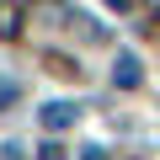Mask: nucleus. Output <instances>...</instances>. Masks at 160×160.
Here are the masks:
<instances>
[{
  "label": "nucleus",
  "instance_id": "423d86ee",
  "mask_svg": "<svg viewBox=\"0 0 160 160\" xmlns=\"http://www.w3.org/2000/svg\"><path fill=\"white\" fill-rule=\"evenodd\" d=\"M112 6H118V11H123V6H128V0H112Z\"/></svg>",
  "mask_w": 160,
  "mask_h": 160
},
{
  "label": "nucleus",
  "instance_id": "f03ea898",
  "mask_svg": "<svg viewBox=\"0 0 160 160\" xmlns=\"http://www.w3.org/2000/svg\"><path fill=\"white\" fill-rule=\"evenodd\" d=\"M139 80H144V75H139V53H128V48H123V53L112 59V86H123V91H133Z\"/></svg>",
  "mask_w": 160,
  "mask_h": 160
},
{
  "label": "nucleus",
  "instance_id": "7ed1b4c3",
  "mask_svg": "<svg viewBox=\"0 0 160 160\" xmlns=\"http://www.w3.org/2000/svg\"><path fill=\"white\" fill-rule=\"evenodd\" d=\"M16 96H22V86H16V80H0V112H6V107H16Z\"/></svg>",
  "mask_w": 160,
  "mask_h": 160
},
{
  "label": "nucleus",
  "instance_id": "20e7f679",
  "mask_svg": "<svg viewBox=\"0 0 160 160\" xmlns=\"http://www.w3.org/2000/svg\"><path fill=\"white\" fill-rule=\"evenodd\" d=\"M0 160H27V149H22L16 139H6V144H0Z\"/></svg>",
  "mask_w": 160,
  "mask_h": 160
},
{
  "label": "nucleus",
  "instance_id": "39448f33",
  "mask_svg": "<svg viewBox=\"0 0 160 160\" xmlns=\"http://www.w3.org/2000/svg\"><path fill=\"white\" fill-rule=\"evenodd\" d=\"M32 160H69V155H64V149H59V144H43V149H38V155H32Z\"/></svg>",
  "mask_w": 160,
  "mask_h": 160
},
{
  "label": "nucleus",
  "instance_id": "f257e3e1",
  "mask_svg": "<svg viewBox=\"0 0 160 160\" xmlns=\"http://www.w3.org/2000/svg\"><path fill=\"white\" fill-rule=\"evenodd\" d=\"M75 118H80V107H75V102H43V107H38V123H43L48 133L75 128Z\"/></svg>",
  "mask_w": 160,
  "mask_h": 160
}]
</instances>
